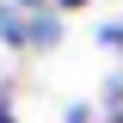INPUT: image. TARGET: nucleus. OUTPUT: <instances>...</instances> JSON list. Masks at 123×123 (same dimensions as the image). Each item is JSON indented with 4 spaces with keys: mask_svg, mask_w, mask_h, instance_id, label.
I'll return each mask as SVG.
<instances>
[{
    "mask_svg": "<svg viewBox=\"0 0 123 123\" xmlns=\"http://www.w3.org/2000/svg\"><path fill=\"white\" fill-rule=\"evenodd\" d=\"M62 18H68V12H55V6H49V12H31V49H55L62 31H68Z\"/></svg>",
    "mask_w": 123,
    "mask_h": 123,
    "instance_id": "f03ea898",
    "label": "nucleus"
},
{
    "mask_svg": "<svg viewBox=\"0 0 123 123\" xmlns=\"http://www.w3.org/2000/svg\"><path fill=\"white\" fill-rule=\"evenodd\" d=\"M0 49H31V12L18 0H0Z\"/></svg>",
    "mask_w": 123,
    "mask_h": 123,
    "instance_id": "f257e3e1",
    "label": "nucleus"
},
{
    "mask_svg": "<svg viewBox=\"0 0 123 123\" xmlns=\"http://www.w3.org/2000/svg\"><path fill=\"white\" fill-rule=\"evenodd\" d=\"M98 123H123V68L98 80Z\"/></svg>",
    "mask_w": 123,
    "mask_h": 123,
    "instance_id": "7ed1b4c3",
    "label": "nucleus"
},
{
    "mask_svg": "<svg viewBox=\"0 0 123 123\" xmlns=\"http://www.w3.org/2000/svg\"><path fill=\"white\" fill-rule=\"evenodd\" d=\"M92 0H55V12H86Z\"/></svg>",
    "mask_w": 123,
    "mask_h": 123,
    "instance_id": "0eeeda50",
    "label": "nucleus"
},
{
    "mask_svg": "<svg viewBox=\"0 0 123 123\" xmlns=\"http://www.w3.org/2000/svg\"><path fill=\"white\" fill-rule=\"evenodd\" d=\"M62 123H92V105H68V111H62Z\"/></svg>",
    "mask_w": 123,
    "mask_h": 123,
    "instance_id": "423d86ee",
    "label": "nucleus"
},
{
    "mask_svg": "<svg viewBox=\"0 0 123 123\" xmlns=\"http://www.w3.org/2000/svg\"><path fill=\"white\" fill-rule=\"evenodd\" d=\"M98 37V49H111V55H123V18H105V25L92 31Z\"/></svg>",
    "mask_w": 123,
    "mask_h": 123,
    "instance_id": "20e7f679",
    "label": "nucleus"
},
{
    "mask_svg": "<svg viewBox=\"0 0 123 123\" xmlns=\"http://www.w3.org/2000/svg\"><path fill=\"white\" fill-rule=\"evenodd\" d=\"M18 6H25V12H49L55 0H18Z\"/></svg>",
    "mask_w": 123,
    "mask_h": 123,
    "instance_id": "6e6552de",
    "label": "nucleus"
},
{
    "mask_svg": "<svg viewBox=\"0 0 123 123\" xmlns=\"http://www.w3.org/2000/svg\"><path fill=\"white\" fill-rule=\"evenodd\" d=\"M12 98H18V80H0V123H12Z\"/></svg>",
    "mask_w": 123,
    "mask_h": 123,
    "instance_id": "39448f33",
    "label": "nucleus"
}]
</instances>
